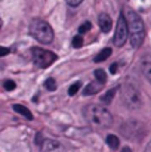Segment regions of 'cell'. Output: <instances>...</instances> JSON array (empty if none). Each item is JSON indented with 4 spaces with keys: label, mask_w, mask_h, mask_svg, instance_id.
Returning <instances> with one entry per match:
<instances>
[{
    "label": "cell",
    "mask_w": 151,
    "mask_h": 152,
    "mask_svg": "<svg viewBox=\"0 0 151 152\" xmlns=\"http://www.w3.org/2000/svg\"><path fill=\"white\" fill-rule=\"evenodd\" d=\"M71 45H73V48H82V46H83V37H82V36H76V37H73Z\"/></svg>",
    "instance_id": "obj_17"
},
{
    "label": "cell",
    "mask_w": 151,
    "mask_h": 152,
    "mask_svg": "<svg viewBox=\"0 0 151 152\" xmlns=\"http://www.w3.org/2000/svg\"><path fill=\"white\" fill-rule=\"evenodd\" d=\"M98 25H99L102 33H108V31L111 30V27H113V19H111V16L107 15V13H101L99 16H98Z\"/></svg>",
    "instance_id": "obj_10"
},
{
    "label": "cell",
    "mask_w": 151,
    "mask_h": 152,
    "mask_svg": "<svg viewBox=\"0 0 151 152\" xmlns=\"http://www.w3.org/2000/svg\"><path fill=\"white\" fill-rule=\"evenodd\" d=\"M105 142H107V145H108L111 149H119L120 142H119V137H117V136H114V134H108L107 139H105Z\"/></svg>",
    "instance_id": "obj_14"
},
{
    "label": "cell",
    "mask_w": 151,
    "mask_h": 152,
    "mask_svg": "<svg viewBox=\"0 0 151 152\" xmlns=\"http://www.w3.org/2000/svg\"><path fill=\"white\" fill-rule=\"evenodd\" d=\"M145 152H151V142L147 145V148H145Z\"/></svg>",
    "instance_id": "obj_25"
},
{
    "label": "cell",
    "mask_w": 151,
    "mask_h": 152,
    "mask_svg": "<svg viewBox=\"0 0 151 152\" xmlns=\"http://www.w3.org/2000/svg\"><path fill=\"white\" fill-rule=\"evenodd\" d=\"M3 87H4V90L10 92V90H15L16 84H15V81H12V80H4V81H3Z\"/></svg>",
    "instance_id": "obj_18"
},
{
    "label": "cell",
    "mask_w": 151,
    "mask_h": 152,
    "mask_svg": "<svg viewBox=\"0 0 151 152\" xmlns=\"http://www.w3.org/2000/svg\"><path fill=\"white\" fill-rule=\"evenodd\" d=\"M7 49H6V48H1V55H7Z\"/></svg>",
    "instance_id": "obj_24"
},
{
    "label": "cell",
    "mask_w": 151,
    "mask_h": 152,
    "mask_svg": "<svg viewBox=\"0 0 151 152\" xmlns=\"http://www.w3.org/2000/svg\"><path fill=\"white\" fill-rule=\"evenodd\" d=\"M45 87H46L48 90H52V92H53V90L56 89V81H55L53 78H48V80L45 81Z\"/></svg>",
    "instance_id": "obj_20"
},
{
    "label": "cell",
    "mask_w": 151,
    "mask_h": 152,
    "mask_svg": "<svg viewBox=\"0 0 151 152\" xmlns=\"http://www.w3.org/2000/svg\"><path fill=\"white\" fill-rule=\"evenodd\" d=\"M120 93H122V99L124 102V105L129 109H139L142 105V95L139 92V89L133 84V83H123L120 87Z\"/></svg>",
    "instance_id": "obj_4"
},
{
    "label": "cell",
    "mask_w": 151,
    "mask_h": 152,
    "mask_svg": "<svg viewBox=\"0 0 151 152\" xmlns=\"http://www.w3.org/2000/svg\"><path fill=\"white\" fill-rule=\"evenodd\" d=\"M110 56H111V49H110V48H105V49H102V50L94 58V61H95V62H102V61L108 59Z\"/></svg>",
    "instance_id": "obj_13"
},
{
    "label": "cell",
    "mask_w": 151,
    "mask_h": 152,
    "mask_svg": "<svg viewBox=\"0 0 151 152\" xmlns=\"http://www.w3.org/2000/svg\"><path fill=\"white\" fill-rule=\"evenodd\" d=\"M31 37L43 45H49L53 42V30L49 24L43 19H33L28 28Z\"/></svg>",
    "instance_id": "obj_3"
},
{
    "label": "cell",
    "mask_w": 151,
    "mask_h": 152,
    "mask_svg": "<svg viewBox=\"0 0 151 152\" xmlns=\"http://www.w3.org/2000/svg\"><path fill=\"white\" fill-rule=\"evenodd\" d=\"M83 115L86 121L95 129H108L113 126V117L104 106L96 103H89L83 109Z\"/></svg>",
    "instance_id": "obj_2"
},
{
    "label": "cell",
    "mask_w": 151,
    "mask_h": 152,
    "mask_svg": "<svg viewBox=\"0 0 151 152\" xmlns=\"http://www.w3.org/2000/svg\"><path fill=\"white\" fill-rule=\"evenodd\" d=\"M91 27H92V24L88 21V22H85V24H82V25H80V28H79V33H83V34H85L86 31H89V30H91Z\"/></svg>",
    "instance_id": "obj_21"
},
{
    "label": "cell",
    "mask_w": 151,
    "mask_h": 152,
    "mask_svg": "<svg viewBox=\"0 0 151 152\" xmlns=\"http://www.w3.org/2000/svg\"><path fill=\"white\" fill-rule=\"evenodd\" d=\"M129 40V28H127V21L124 15H120L117 19L116 25V33H114V45L117 48L124 46V43Z\"/></svg>",
    "instance_id": "obj_6"
},
{
    "label": "cell",
    "mask_w": 151,
    "mask_h": 152,
    "mask_svg": "<svg viewBox=\"0 0 151 152\" xmlns=\"http://www.w3.org/2000/svg\"><path fill=\"white\" fill-rule=\"evenodd\" d=\"M122 132L126 137H139L142 136V126L136 121V120H127L123 126H122Z\"/></svg>",
    "instance_id": "obj_7"
},
{
    "label": "cell",
    "mask_w": 151,
    "mask_h": 152,
    "mask_svg": "<svg viewBox=\"0 0 151 152\" xmlns=\"http://www.w3.org/2000/svg\"><path fill=\"white\" fill-rule=\"evenodd\" d=\"M123 15H124L126 21H127L130 45H132V48L138 49V48L144 43V39H145V28H144V22H142L141 16H139L133 9L126 7V9H124V12H123Z\"/></svg>",
    "instance_id": "obj_1"
},
{
    "label": "cell",
    "mask_w": 151,
    "mask_h": 152,
    "mask_svg": "<svg viewBox=\"0 0 151 152\" xmlns=\"http://www.w3.org/2000/svg\"><path fill=\"white\" fill-rule=\"evenodd\" d=\"M117 66H119V64H113V65H111V68H110V71H111V74H114V72L117 71Z\"/></svg>",
    "instance_id": "obj_23"
},
{
    "label": "cell",
    "mask_w": 151,
    "mask_h": 152,
    "mask_svg": "<svg viewBox=\"0 0 151 152\" xmlns=\"http://www.w3.org/2000/svg\"><path fill=\"white\" fill-rule=\"evenodd\" d=\"M37 145L40 146L42 152H65L59 142L53 139H42L40 134H37Z\"/></svg>",
    "instance_id": "obj_8"
},
{
    "label": "cell",
    "mask_w": 151,
    "mask_h": 152,
    "mask_svg": "<svg viewBox=\"0 0 151 152\" xmlns=\"http://www.w3.org/2000/svg\"><path fill=\"white\" fill-rule=\"evenodd\" d=\"M80 86H82V84H80L79 81H77V83H74V84H71V87L68 89V95H70V96H74V95L80 90Z\"/></svg>",
    "instance_id": "obj_19"
},
{
    "label": "cell",
    "mask_w": 151,
    "mask_h": 152,
    "mask_svg": "<svg viewBox=\"0 0 151 152\" xmlns=\"http://www.w3.org/2000/svg\"><path fill=\"white\" fill-rule=\"evenodd\" d=\"M13 109H15L18 114H21L22 117H25L27 120H33V114L30 112V109H28L27 106L19 105V103H15V105H13Z\"/></svg>",
    "instance_id": "obj_12"
},
{
    "label": "cell",
    "mask_w": 151,
    "mask_h": 152,
    "mask_svg": "<svg viewBox=\"0 0 151 152\" xmlns=\"http://www.w3.org/2000/svg\"><path fill=\"white\" fill-rule=\"evenodd\" d=\"M141 71L144 77L151 83V55H144L141 58Z\"/></svg>",
    "instance_id": "obj_9"
},
{
    "label": "cell",
    "mask_w": 151,
    "mask_h": 152,
    "mask_svg": "<svg viewBox=\"0 0 151 152\" xmlns=\"http://www.w3.org/2000/svg\"><path fill=\"white\" fill-rule=\"evenodd\" d=\"M101 89H102V84L98 83V81H95V83H89L85 89H83V95H86V96H89V95H95V93H98Z\"/></svg>",
    "instance_id": "obj_11"
},
{
    "label": "cell",
    "mask_w": 151,
    "mask_h": 152,
    "mask_svg": "<svg viewBox=\"0 0 151 152\" xmlns=\"http://www.w3.org/2000/svg\"><path fill=\"white\" fill-rule=\"evenodd\" d=\"M31 55H33V62L39 68H48L56 61V55L53 52L45 50L42 48H34L31 50Z\"/></svg>",
    "instance_id": "obj_5"
},
{
    "label": "cell",
    "mask_w": 151,
    "mask_h": 152,
    "mask_svg": "<svg viewBox=\"0 0 151 152\" xmlns=\"http://www.w3.org/2000/svg\"><path fill=\"white\" fill-rule=\"evenodd\" d=\"M83 0H67V3L70 4V6H73V7H76V6H79L80 3H82Z\"/></svg>",
    "instance_id": "obj_22"
},
{
    "label": "cell",
    "mask_w": 151,
    "mask_h": 152,
    "mask_svg": "<svg viewBox=\"0 0 151 152\" xmlns=\"http://www.w3.org/2000/svg\"><path fill=\"white\" fill-rule=\"evenodd\" d=\"M94 74H95V78H96V81H98V83L104 84V83L107 81V74H105V71H104V69H96Z\"/></svg>",
    "instance_id": "obj_16"
},
{
    "label": "cell",
    "mask_w": 151,
    "mask_h": 152,
    "mask_svg": "<svg viewBox=\"0 0 151 152\" xmlns=\"http://www.w3.org/2000/svg\"><path fill=\"white\" fill-rule=\"evenodd\" d=\"M122 152H132V151H130V148H123Z\"/></svg>",
    "instance_id": "obj_26"
},
{
    "label": "cell",
    "mask_w": 151,
    "mask_h": 152,
    "mask_svg": "<svg viewBox=\"0 0 151 152\" xmlns=\"http://www.w3.org/2000/svg\"><path fill=\"white\" fill-rule=\"evenodd\" d=\"M117 89L119 87H116V89H111V90H108L102 98H101V101H102V103H110V102L113 101V96L116 95V92H117Z\"/></svg>",
    "instance_id": "obj_15"
}]
</instances>
